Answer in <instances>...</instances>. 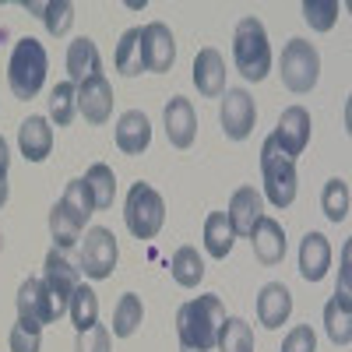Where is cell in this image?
I'll return each instance as SVG.
<instances>
[{
    "mask_svg": "<svg viewBox=\"0 0 352 352\" xmlns=\"http://www.w3.org/2000/svg\"><path fill=\"white\" fill-rule=\"evenodd\" d=\"M226 320V307L219 296H197L180 307L176 314V335H180V352H208L219 342V328Z\"/></svg>",
    "mask_w": 352,
    "mask_h": 352,
    "instance_id": "obj_1",
    "label": "cell"
},
{
    "mask_svg": "<svg viewBox=\"0 0 352 352\" xmlns=\"http://www.w3.org/2000/svg\"><path fill=\"white\" fill-rule=\"evenodd\" d=\"M96 212V204H92V194H88L85 180H71L64 197L53 204V212H50V232H53V247L56 250H67L81 240V232H85V222L88 215Z\"/></svg>",
    "mask_w": 352,
    "mask_h": 352,
    "instance_id": "obj_2",
    "label": "cell"
},
{
    "mask_svg": "<svg viewBox=\"0 0 352 352\" xmlns=\"http://www.w3.org/2000/svg\"><path fill=\"white\" fill-rule=\"evenodd\" d=\"M232 60L236 71L247 81H264L272 71V46H268V32L257 18H243L232 32Z\"/></svg>",
    "mask_w": 352,
    "mask_h": 352,
    "instance_id": "obj_3",
    "label": "cell"
},
{
    "mask_svg": "<svg viewBox=\"0 0 352 352\" xmlns=\"http://www.w3.org/2000/svg\"><path fill=\"white\" fill-rule=\"evenodd\" d=\"M46 50L39 39L25 36L14 43V53H11V64H8V81H11V92L18 99H36L39 88L46 81Z\"/></svg>",
    "mask_w": 352,
    "mask_h": 352,
    "instance_id": "obj_4",
    "label": "cell"
},
{
    "mask_svg": "<svg viewBox=\"0 0 352 352\" xmlns=\"http://www.w3.org/2000/svg\"><path fill=\"white\" fill-rule=\"evenodd\" d=\"M261 173H264V194L275 208H289L296 201V159H289L275 138H264L261 144Z\"/></svg>",
    "mask_w": 352,
    "mask_h": 352,
    "instance_id": "obj_5",
    "label": "cell"
},
{
    "mask_svg": "<svg viewBox=\"0 0 352 352\" xmlns=\"http://www.w3.org/2000/svg\"><path fill=\"white\" fill-rule=\"evenodd\" d=\"M124 222L131 229V236L138 240H155L159 229L166 222V204H162V194L148 184H134L131 194H127V204H124Z\"/></svg>",
    "mask_w": 352,
    "mask_h": 352,
    "instance_id": "obj_6",
    "label": "cell"
},
{
    "mask_svg": "<svg viewBox=\"0 0 352 352\" xmlns=\"http://www.w3.org/2000/svg\"><path fill=\"white\" fill-rule=\"evenodd\" d=\"M43 292H46V307H50V320H60L71 307V296L78 289V268H71V261L64 257V250H50L46 254V272H43Z\"/></svg>",
    "mask_w": 352,
    "mask_h": 352,
    "instance_id": "obj_7",
    "label": "cell"
},
{
    "mask_svg": "<svg viewBox=\"0 0 352 352\" xmlns=\"http://www.w3.org/2000/svg\"><path fill=\"white\" fill-rule=\"evenodd\" d=\"M320 78V56L317 50L307 43V39H289L285 50H282V81L289 92H310Z\"/></svg>",
    "mask_w": 352,
    "mask_h": 352,
    "instance_id": "obj_8",
    "label": "cell"
},
{
    "mask_svg": "<svg viewBox=\"0 0 352 352\" xmlns=\"http://www.w3.org/2000/svg\"><path fill=\"white\" fill-rule=\"evenodd\" d=\"M116 257H120V250H116V236L109 229L96 226L85 232V243H81V272L88 278H109L113 268H116Z\"/></svg>",
    "mask_w": 352,
    "mask_h": 352,
    "instance_id": "obj_9",
    "label": "cell"
},
{
    "mask_svg": "<svg viewBox=\"0 0 352 352\" xmlns=\"http://www.w3.org/2000/svg\"><path fill=\"white\" fill-rule=\"evenodd\" d=\"M222 96L226 99H222V109H219V120H222L226 138H232V141L250 138L254 120H257V109H254L250 92H247V88H226Z\"/></svg>",
    "mask_w": 352,
    "mask_h": 352,
    "instance_id": "obj_10",
    "label": "cell"
},
{
    "mask_svg": "<svg viewBox=\"0 0 352 352\" xmlns=\"http://www.w3.org/2000/svg\"><path fill=\"white\" fill-rule=\"evenodd\" d=\"M74 88H78V113L96 127L106 124L113 116V85L106 81V74H96V78H88Z\"/></svg>",
    "mask_w": 352,
    "mask_h": 352,
    "instance_id": "obj_11",
    "label": "cell"
},
{
    "mask_svg": "<svg viewBox=\"0 0 352 352\" xmlns=\"http://www.w3.org/2000/svg\"><path fill=\"white\" fill-rule=\"evenodd\" d=\"M141 50H144V71L166 74L176 60V43H173L169 25H162V21L144 25L141 28Z\"/></svg>",
    "mask_w": 352,
    "mask_h": 352,
    "instance_id": "obj_12",
    "label": "cell"
},
{
    "mask_svg": "<svg viewBox=\"0 0 352 352\" xmlns=\"http://www.w3.org/2000/svg\"><path fill=\"white\" fill-rule=\"evenodd\" d=\"M272 138L278 141V148H282L289 159L303 155L307 141H310V113H307L303 106H289V109L278 116V127H275Z\"/></svg>",
    "mask_w": 352,
    "mask_h": 352,
    "instance_id": "obj_13",
    "label": "cell"
},
{
    "mask_svg": "<svg viewBox=\"0 0 352 352\" xmlns=\"http://www.w3.org/2000/svg\"><path fill=\"white\" fill-rule=\"evenodd\" d=\"M250 247L264 268H272V264H278L285 257V229L272 215H261L250 229Z\"/></svg>",
    "mask_w": 352,
    "mask_h": 352,
    "instance_id": "obj_14",
    "label": "cell"
},
{
    "mask_svg": "<svg viewBox=\"0 0 352 352\" xmlns=\"http://www.w3.org/2000/svg\"><path fill=\"white\" fill-rule=\"evenodd\" d=\"M194 134H197V113H194L190 99L173 96L169 106H166V138H169V144H176V148H190Z\"/></svg>",
    "mask_w": 352,
    "mask_h": 352,
    "instance_id": "obj_15",
    "label": "cell"
},
{
    "mask_svg": "<svg viewBox=\"0 0 352 352\" xmlns=\"http://www.w3.org/2000/svg\"><path fill=\"white\" fill-rule=\"evenodd\" d=\"M194 85H197V92L208 96V99L226 92V60H222L219 50H212V46L197 50V56H194Z\"/></svg>",
    "mask_w": 352,
    "mask_h": 352,
    "instance_id": "obj_16",
    "label": "cell"
},
{
    "mask_svg": "<svg viewBox=\"0 0 352 352\" xmlns=\"http://www.w3.org/2000/svg\"><path fill=\"white\" fill-rule=\"evenodd\" d=\"M331 268V243L324 232H307L300 243V275L307 282H320Z\"/></svg>",
    "mask_w": 352,
    "mask_h": 352,
    "instance_id": "obj_17",
    "label": "cell"
},
{
    "mask_svg": "<svg viewBox=\"0 0 352 352\" xmlns=\"http://www.w3.org/2000/svg\"><path fill=\"white\" fill-rule=\"evenodd\" d=\"M152 144V124L141 109H131L116 120V148L127 155H141Z\"/></svg>",
    "mask_w": 352,
    "mask_h": 352,
    "instance_id": "obj_18",
    "label": "cell"
},
{
    "mask_svg": "<svg viewBox=\"0 0 352 352\" xmlns=\"http://www.w3.org/2000/svg\"><path fill=\"white\" fill-rule=\"evenodd\" d=\"M292 314V292L282 285V282H268L261 289V296H257V317H261V324L264 328H282L285 320Z\"/></svg>",
    "mask_w": 352,
    "mask_h": 352,
    "instance_id": "obj_19",
    "label": "cell"
},
{
    "mask_svg": "<svg viewBox=\"0 0 352 352\" xmlns=\"http://www.w3.org/2000/svg\"><path fill=\"white\" fill-rule=\"evenodd\" d=\"M261 215H264V201H261V194L254 187H240L236 194H232L226 219H229V226H232L236 236H250V229H254V222Z\"/></svg>",
    "mask_w": 352,
    "mask_h": 352,
    "instance_id": "obj_20",
    "label": "cell"
},
{
    "mask_svg": "<svg viewBox=\"0 0 352 352\" xmlns=\"http://www.w3.org/2000/svg\"><path fill=\"white\" fill-rule=\"evenodd\" d=\"M18 148L28 162H43L53 148V127L46 116H28V120L18 127Z\"/></svg>",
    "mask_w": 352,
    "mask_h": 352,
    "instance_id": "obj_21",
    "label": "cell"
},
{
    "mask_svg": "<svg viewBox=\"0 0 352 352\" xmlns=\"http://www.w3.org/2000/svg\"><path fill=\"white\" fill-rule=\"evenodd\" d=\"M67 74H71V85H81V81H88V78L102 74L99 46L88 39V36H81V39H74V43L67 46Z\"/></svg>",
    "mask_w": 352,
    "mask_h": 352,
    "instance_id": "obj_22",
    "label": "cell"
},
{
    "mask_svg": "<svg viewBox=\"0 0 352 352\" xmlns=\"http://www.w3.org/2000/svg\"><path fill=\"white\" fill-rule=\"evenodd\" d=\"M116 71H120L124 78H138L144 71V50H141V28H127V32L120 36V43H116Z\"/></svg>",
    "mask_w": 352,
    "mask_h": 352,
    "instance_id": "obj_23",
    "label": "cell"
},
{
    "mask_svg": "<svg viewBox=\"0 0 352 352\" xmlns=\"http://www.w3.org/2000/svg\"><path fill=\"white\" fill-rule=\"evenodd\" d=\"M18 317L36 320V324H53L50 320V307H46V292L39 278H25L18 289Z\"/></svg>",
    "mask_w": 352,
    "mask_h": 352,
    "instance_id": "obj_24",
    "label": "cell"
},
{
    "mask_svg": "<svg viewBox=\"0 0 352 352\" xmlns=\"http://www.w3.org/2000/svg\"><path fill=\"white\" fill-rule=\"evenodd\" d=\"M232 240H236V232H232L226 212H212L204 219V250H208L215 261H226V254L232 250Z\"/></svg>",
    "mask_w": 352,
    "mask_h": 352,
    "instance_id": "obj_25",
    "label": "cell"
},
{
    "mask_svg": "<svg viewBox=\"0 0 352 352\" xmlns=\"http://www.w3.org/2000/svg\"><path fill=\"white\" fill-rule=\"evenodd\" d=\"M85 187L88 194H92V204H96V212H106L113 197H116V176L106 162H96L92 169L85 173Z\"/></svg>",
    "mask_w": 352,
    "mask_h": 352,
    "instance_id": "obj_26",
    "label": "cell"
},
{
    "mask_svg": "<svg viewBox=\"0 0 352 352\" xmlns=\"http://www.w3.org/2000/svg\"><path fill=\"white\" fill-rule=\"evenodd\" d=\"M71 320H74V331H88L92 324H99V296L85 282H78L74 296H71V307H67Z\"/></svg>",
    "mask_w": 352,
    "mask_h": 352,
    "instance_id": "obj_27",
    "label": "cell"
},
{
    "mask_svg": "<svg viewBox=\"0 0 352 352\" xmlns=\"http://www.w3.org/2000/svg\"><path fill=\"white\" fill-rule=\"evenodd\" d=\"M324 328H328V338L335 345L352 342V310H349L345 296H331V303L324 307Z\"/></svg>",
    "mask_w": 352,
    "mask_h": 352,
    "instance_id": "obj_28",
    "label": "cell"
},
{
    "mask_svg": "<svg viewBox=\"0 0 352 352\" xmlns=\"http://www.w3.org/2000/svg\"><path fill=\"white\" fill-rule=\"evenodd\" d=\"M215 345H219V352H254V328L243 317H226Z\"/></svg>",
    "mask_w": 352,
    "mask_h": 352,
    "instance_id": "obj_29",
    "label": "cell"
},
{
    "mask_svg": "<svg viewBox=\"0 0 352 352\" xmlns=\"http://www.w3.org/2000/svg\"><path fill=\"white\" fill-rule=\"evenodd\" d=\"M169 272H173V282L176 285H184V289H194L201 278H204V261L194 247H180L173 254V264H169Z\"/></svg>",
    "mask_w": 352,
    "mask_h": 352,
    "instance_id": "obj_30",
    "label": "cell"
},
{
    "mask_svg": "<svg viewBox=\"0 0 352 352\" xmlns=\"http://www.w3.org/2000/svg\"><path fill=\"white\" fill-rule=\"evenodd\" d=\"M141 317H144L141 296H134V292H124L120 303H116V310H113V335H116V338H131V335L141 328Z\"/></svg>",
    "mask_w": 352,
    "mask_h": 352,
    "instance_id": "obj_31",
    "label": "cell"
},
{
    "mask_svg": "<svg viewBox=\"0 0 352 352\" xmlns=\"http://www.w3.org/2000/svg\"><path fill=\"white\" fill-rule=\"evenodd\" d=\"M74 113H78V88L71 81H60L50 92V116L56 127H67L74 120Z\"/></svg>",
    "mask_w": 352,
    "mask_h": 352,
    "instance_id": "obj_32",
    "label": "cell"
},
{
    "mask_svg": "<svg viewBox=\"0 0 352 352\" xmlns=\"http://www.w3.org/2000/svg\"><path fill=\"white\" fill-rule=\"evenodd\" d=\"M320 208L331 222H345L349 219V184L345 180H328L324 184V194H320Z\"/></svg>",
    "mask_w": 352,
    "mask_h": 352,
    "instance_id": "obj_33",
    "label": "cell"
},
{
    "mask_svg": "<svg viewBox=\"0 0 352 352\" xmlns=\"http://www.w3.org/2000/svg\"><path fill=\"white\" fill-rule=\"evenodd\" d=\"M338 0H307L303 4V18L310 21L314 32H331L338 21Z\"/></svg>",
    "mask_w": 352,
    "mask_h": 352,
    "instance_id": "obj_34",
    "label": "cell"
},
{
    "mask_svg": "<svg viewBox=\"0 0 352 352\" xmlns=\"http://www.w3.org/2000/svg\"><path fill=\"white\" fill-rule=\"evenodd\" d=\"M43 345V324L18 317V324L11 328V352H39Z\"/></svg>",
    "mask_w": 352,
    "mask_h": 352,
    "instance_id": "obj_35",
    "label": "cell"
},
{
    "mask_svg": "<svg viewBox=\"0 0 352 352\" xmlns=\"http://www.w3.org/2000/svg\"><path fill=\"white\" fill-rule=\"evenodd\" d=\"M43 21H46V32L50 36H64L67 28H71V21H74V4H71V0H50Z\"/></svg>",
    "mask_w": 352,
    "mask_h": 352,
    "instance_id": "obj_36",
    "label": "cell"
},
{
    "mask_svg": "<svg viewBox=\"0 0 352 352\" xmlns=\"http://www.w3.org/2000/svg\"><path fill=\"white\" fill-rule=\"evenodd\" d=\"M74 352H109V331L102 324H92L88 331H78Z\"/></svg>",
    "mask_w": 352,
    "mask_h": 352,
    "instance_id": "obj_37",
    "label": "cell"
},
{
    "mask_svg": "<svg viewBox=\"0 0 352 352\" xmlns=\"http://www.w3.org/2000/svg\"><path fill=\"white\" fill-rule=\"evenodd\" d=\"M314 349H317V335L310 324H296L282 342V352H314Z\"/></svg>",
    "mask_w": 352,
    "mask_h": 352,
    "instance_id": "obj_38",
    "label": "cell"
},
{
    "mask_svg": "<svg viewBox=\"0 0 352 352\" xmlns=\"http://www.w3.org/2000/svg\"><path fill=\"white\" fill-rule=\"evenodd\" d=\"M8 166H11V155H8V141L0 138V208L8 204Z\"/></svg>",
    "mask_w": 352,
    "mask_h": 352,
    "instance_id": "obj_39",
    "label": "cell"
}]
</instances>
